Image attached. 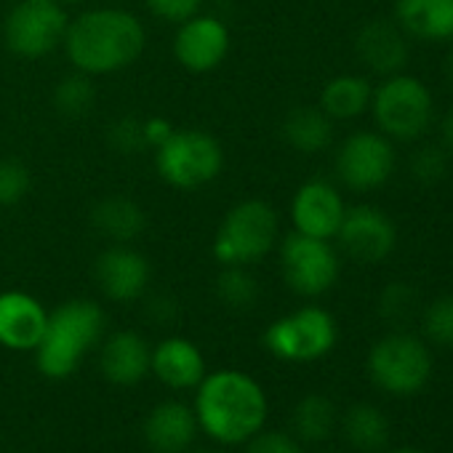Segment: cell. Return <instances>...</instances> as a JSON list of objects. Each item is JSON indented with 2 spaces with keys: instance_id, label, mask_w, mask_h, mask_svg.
<instances>
[{
  "instance_id": "cell-38",
  "label": "cell",
  "mask_w": 453,
  "mask_h": 453,
  "mask_svg": "<svg viewBox=\"0 0 453 453\" xmlns=\"http://www.w3.org/2000/svg\"><path fill=\"white\" fill-rule=\"evenodd\" d=\"M445 70H448V78H450V83H453V49H450V54H448V62H445Z\"/></svg>"
},
{
  "instance_id": "cell-10",
  "label": "cell",
  "mask_w": 453,
  "mask_h": 453,
  "mask_svg": "<svg viewBox=\"0 0 453 453\" xmlns=\"http://www.w3.org/2000/svg\"><path fill=\"white\" fill-rule=\"evenodd\" d=\"M371 379L395 395H413L418 392L432 371V360L426 347L405 334H395L381 339L368 355Z\"/></svg>"
},
{
  "instance_id": "cell-34",
  "label": "cell",
  "mask_w": 453,
  "mask_h": 453,
  "mask_svg": "<svg viewBox=\"0 0 453 453\" xmlns=\"http://www.w3.org/2000/svg\"><path fill=\"white\" fill-rule=\"evenodd\" d=\"M243 453H302L299 442L286 432H259L246 442Z\"/></svg>"
},
{
  "instance_id": "cell-28",
  "label": "cell",
  "mask_w": 453,
  "mask_h": 453,
  "mask_svg": "<svg viewBox=\"0 0 453 453\" xmlns=\"http://www.w3.org/2000/svg\"><path fill=\"white\" fill-rule=\"evenodd\" d=\"M94 99H96V91H94V83L88 75L83 73H75L70 78H65L57 91H54V104L62 115L67 118H81L86 112H91L94 107Z\"/></svg>"
},
{
  "instance_id": "cell-12",
  "label": "cell",
  "mask_w": 453,
  "mask_h": 453,
  "mask_svg": "<svg viewBox=\"0 0 453 453\" xmlns=\"http://www.w3.org/2000/svg\"><path fill=\"white\" fill-rule=\"evenodd\" d=\"M230 43H233L230 27L219 17L195 14L179 25L173 35V57L187 73L205 75L213 73L226 59Z\"/></svg>"
},
{
  "instance_id": "cell-21",
  "label": "cell",
  "mask_w": 453,
  "mask_h": 453,
  "mask_svg": "<svg viewBox=\"0 0 453 453\" xmlns=\"http://www.w3.org/2000/svg\"><path fill=\"white\" fill-rule=\"evenodd\" d=\"M397 27L421 41L453 38V0H397Z\"/></svg>"
},
{
  "instance_id": "cell-32",
  "label": "cell",
  "mask_w": 453,
  "mask_h": 453,
  "mask_svg": "<svg viewBox=\"0 0 453 453\" xmlns=\"http://www.w3.org/2000/svg\"><path fill=\"white\" fill-rule=\"evenodd\" d=\"M413 307H416V294H413V288L405 286V283H392V286H387L384 294H381V302H379L381 315H384L387 320H392V323L408 320L411 312H413Z\"/></svg>"
},
{
  "instance_id": "cell-20",
  "label": "cell",
  "mask_w": 453,
  "mask_h": 453,
  "mask_svg": "<svg viewBox=\"0 0 453 453\" xmlns=\"http://www.w3.org/2000/svg\"><path fill=\"white\" fill-rule=\"evenodd\" d=\"M360 62L373 70L376 75H397L408 62V43L405 33L397 27V22H368L360 27L355 41Z\"/></svg>"
},
{
  "instance_id": "cell-31",
  "label": "cell",
  "mask_w": 453,
  "mask_h": 453,
  "mask_svg": "<svg viewBox=\"0 0 453 453\" xmlns=\"http://www.w3.org/2000/svg\"><path fill=\"white\" fill-rule=\"evenodd\" d=\"M448 171V155L440 147H421L413 157H411V173L416 176V181L421 184H434L445 176Z\"/></svg>"
},
{
  "instance_id": "cell-13",
  "label": "cell",
  "mask_w": 453,
  "mask_h": 453,
  "mask_svg": "<svg viewBox=\"0 0 453 453\" xmlns=\"http://www.w3.org/2000/svg\"><path fill=\"white\" fill-rule=\"evenodd\" d=\"M94 275L99 291L110 302L128 304L147 294L152 267L142 251L131 249V243H112L99 254L94 265Z\"/></svg>"
},
{
  "instance_id": "cell-37",
  "label": "cell",
  "mask_w": 453,
  "mask_h": 453,
  "mask_svg": "<svg viewBox=\"0 0 453 453\" xmlns=\"http://www.w3.org/2000/svg\"><path fill=\"white\" fill-rule=\"evenodd\" d=\"M442 134H445V142L453 147V110L448 112V118H445V123H442Z\"/></svg>"
},
{
  "instance_id": "cell-33",
  "label": "cell",
  "mask_w": 453,
  "mask_h": 453,
  "mask_svg": "<svg viewBox=\"0 0 453 453\" xmlns=\"http://www.w3.org/2000/svg\"><path fill=\"white\" fill-rule=\"evenodd\" d=\"M144 4L157 19L171 22V25H181L189 17L200 14L205 0H144Z\"/></svg>"
},
{
  "instance_id": "cell-26",
  "label": "cell",
  "mask_w": 453,
  "mask_h": 453,
  "mask_svg": "<svg viewBox=\"0 0 453 453\" xmlns=\"http://www.w3.org/2000/svg\"><path fill=\"white\" fill-rule=\"evenodd\" d=\"M344 432L357 450H379L389 437V424L379 408L355 405L344 418Z\"/></svg>"
},
{
  "instance_id": "cell-40",
  "label": "cell",
  "mask_w": 453,
  "mask_h": 453,
  "mask_svg": "<svg viewBox=\"0 0 453 453\" xmlns=\"http://www.w3.org/2000/svg\"><path fill=\"white\" fill-rule=\"evenodd\" d=\"M395 453H421V450H413V448H403V450H395Z\"/></svg>"
},
{
  "instance_id": "cell-2",
  "label": "cell",
  "mask_w": 453,
  "mask_h": 453,
  "mask_svg": "<svg viewBox=\"0 0 453 453\" xmlns=\"http://www.w3.org/2000/svg\"><path fill=\"white\" fill-rule=\"evenodd\" d=\"M147 43L144 25L126 9H88L67 25L65 51L75 73L88 78L131 67Z\"/></svg>"
},
{
  "instance_id": "cell-16",
  "label": "cell",
  "mask_w": 453,
  "mask_h": 453,
  "mask_svg": "<svg viewBox=\"0 0 453 453\" xmlns=\"http://www.w3.org/2000/svg\"><path fill=\"white\" fill-rule=\"evenodd\" d=\"M49 323V310L27 291L0 294V347L12 352H35Z\"/></svg>"
},
{
  "instance_id": "cell-6",
  "label": "cell",
  "mask_w": 453,
  "mask_h": 453,
  "mask_svg": "<svg viewBox=\"0 0 453 453\" xmlns=\"http://www.w3.org/2000/svg\"><path fill=\"white\" fill-rule=\"evenodd\" d=\"M371 110L376 126L392 139H418L432 123V96L426 86L411 75H389L373 94Z\"/></svg>"
},
{
  "instance_id": "cell-23",
  "label": "cell",
  "mask_w": 453,
  "mask_h": 453,
  "mask_svg": "<svg viewBox=\"0 0 453 453\" xmlns=\"http://www.w3.org/2000/svg\"><path fill=\"white\" fill-rule=\"evenodd\" d=\"M286 142L304 155L323 152L334 139V120L320 107H296L283 120Z\"/></svg>"
},
{
  "instance_id": "cell-14",
  "label": "cell",
  "mask_w": 453,
  "mask_h": 453,
  "mask_svg": "<svg viewBox=\"0 0 453 453\" xmlns=\"http://www.w3.org/2000/svg\"><path fill=\"white\" fill-rule=\"evenodd\" d=\"M336 238L352 259L365 262V265L387 259L397 243L395 224L389 221V216L384 211H379L373 205L347 208Z\"/></svg>"
},
{
  "instance_id": "cell-41",
  "label": "cell",
  "mask_w": 453,
  "mask_h": 453,
  "mask_svg": "<svg viewBox=\"0 0 453 453\" xmlns=\"http://www.w3.org/2000/svg\"><path fill=\"white\" fill-rule=\"evenodd\" d=\"M59 4H83V0H59Z\"/></svg>"
},
{
  "instance_id": "cell-1",
  "label": "cell",
  "mask_w": 453,
  "mask_h": 453,
  "mask_svg": "<svg viewBox=\"0 0 453 453\" xmlns=\"http://www.w3.org/2000/svg\"><path fill=\"white\" fill-rule=\"evenodd\" d=\"M197 426L219 445H246L267 424L270 403L265 387L246 371L219 368L195 387Z\"/></svg>"
},
{
  "instance_id": "cell-36",
  "label": "cell",
  "mask_w": 453,
  "mask_h": 453,
  "mask_svg": "<svg viewBox=\"0 0 453 453\" xmlns=\"http://www.w3.org/2000/svg\"><path fill=\"white\" fill-rule=\"evenodd\" d=\"M171 134H173V126L165 118H150L142 123V136H144L147 150H157Z\"/></svg>"
},
{
  "instance_id": "cell-5",
  "label": "cell",
  "mask_w": 453,
  "mask_h": 453,
  "mask_svg": "<svg viewBox=\"0 0 453 453\" xmlns=\"http://www.w3.org/2000/svg\"><path fill=\"white\" fill-rule=\"evenodd\" d=\"M155 168L165 184L176 189H197L219 179L224 150L219 139L203 128H173V134L155 150Z\"/></svg>"
},
{
  "instance_id": "cell-35",
  "label": "cell",
  "mask_w": 453,
  "mask_h": 453,
  "mask_svg": "<svg viewBox=\"0 0 453 453\" xmlns=\"http://www.w3.org/2000/svg\"><path fill=\"white\" fill-rule=\"evenodd\" d=\"M110 142H112L120 152H142V150H147L144 136H142V123H139V120H131V118H123V120H118V123L112 126Z\"/></svg>"
},
{
  "instance_id": "cell-24",
  "label": "cell",
  "mask_w": 453,
  "mask_h": 453,
  "mask_svg": "<svg viewBox=\"0 0 453 453\" xmlns=\"http://www.w3.org/2000/svg\"><path fill=\"white\" fill-rule=\"evenodd\" d=\"M371 83L360 75H339L326 83L320 94V110L331 120H352L371 107Z\"/></svg>"
},
{
  "instance_id": "cell-15",
  "label": "cell",
  "mask_w": 453,
  "mask_h": 453,
  "mask_svg": "<svg viewBox=\"0 0 453 453\" xmlns=\"http://www.w3.org/2000/svg\"><path fill=\"white\" fill-rule=\"evenodd\" d=\"M344 211H347V205H344L339 189L326 179L304 181L291 200L294 230L302 235H310V238H320V241L336 238Z\"/></svg>"
},
{
  "instance_id": "cell-19",
  "label": "cell",
  "mask_w": 453,
  "mask_h": 453,
  "mask_svg": "<svg viewBox=\"0 0 453 453\" xmlns=\"http://www.w3.org/2000/svg\"><path fill=\"white\" fill-rule=\"evenodd\" d=\"M152 347L136 331H115L102 339L99 371L115 387H134L150 373Z\"/></svg>"
},
{
  "instance_id": "cell-17",
  "label": "cell",
  "mask_w": 453,
  "mask_h": 453,
  "mask_svg": "<svg viewBox=\"0 0 453 453\" xmlns=\"http://www.w3.org/2000/svg\"><path fill=\"white\" fill-rule=\"evenodd\" d=\"M150 373L163 387L173 392H184V389H195L208 371H205V357L195 342L184 336H165L152 347Z\"/></svg>"
},
{
  "instance_id": "cell-42",
  "label": "cell",
  "mask_w": 453,
  "mask_h": 453,
  "mask_svg": "<svg viewBox=\"0 0 453 453\" xmlns=\"http://www.w3.org/2000/svg\"><path fill=\"white\" fill-rule=\"evenodd\" d=\"M189 453H213V450H205V448H200V450H189Z\"/></svg>"
},
{
  "instance_id": "cell-3",
  "label": "cell",
  "mask_w": 453,
  "mask_h": 453,
  "mask_svg": "<svg viewBox=\"0 0 453 453\" xmlns=\"http://www.w3.org/2000/svg\"><path fill=\"white\" fill-rule=\"evenodd\" d=\"M107 315L96 302L70 299L49 312L41 344L35 347V365L46 379H70L86 355L104 339Z\"/></svg>"
},
{
  "instance_id": "cell-39",
  "label": "cell",
  "mask_w": 453,
  "mask_h": 453,
  "mask_svg": "<svg viewBox=\"0 0 453 453\" xmlns=\"http://www.w3.org/2000/svg\"><path fill=\"white\" fill-rule=\"evenodd\" d=\"M27 4H59V0H27Z\"/></svg>"
},
{
  "instance_id": "cell-4",
  "label": "cell",
  "mask_w": 453,
  "mask_h": 453,
  "mask_svg": "<svg viewBox=\"0 0 453 453\" xmlns=\"http://www.w3.org/2000/svg\"><path fill=\"white\" fill-rule=\"evenodd\" d=\"M278 211L267 200L251 197L224 213L211 251L221 267H251L278 246Z\"/></svg>"
},
{
  "instance_id": "cell-11",
  "label": "cell",
  "mask_w": 453,
  "mask_h": 453,
  "mask_svg": "<svg viewBox=\"0 0 453 453\" xmlns=\"http://www.w3.org/2000/svg\"><path fill=\"white\" fill-rule=\"evenodd\" d=\"M395 168V150L384 134L357 131L347 136L336 152L339 179L357 192L381 187Z\"/></svg>"
},
{
  "instance_id": "cell-27",
  "label": "cell",
  "mask_w": 453,
  "mask_h": 453,
  "mask_svg": "<svg viewBox=\"0 0 453 453\" xmlns=\"http://www.w3.org/2000/svg\"><path fill=\"white\" fill-rule=\"evenodd\" d=\"M216 294L230 310H251L259 299V283L249 267H224L216 280Z\"/></svg>"
},
{
  "instance_id": "cell-18",
  "label": "cell",
  "mask_w": 453,
  "mask_h": 453,
  "mask_svg": "<svg viewBox=\"0 0 453 453\" xmlns=\"http://www.w3.org/2000/svg\"><path fill=\"white\" fill-rule=\"evenodd\" d=\"M197 432L200 426L195 411L181 400L157 403L142 424L144 442L152 453H187Z\"/></svg>"
},
{
  "instance_id": "cell-29",
  "label": "cell",
  "mask_w": 453,
  "mask_h": 453,
  "mask_svg": "<svg viewBox=\"0 0 453 453\" xmlns=\"http://www.w3.org/2000/svg\"><path fill=\"white\" fill-rule=\"evenodd\" d=\"M33 184L30 168L19 160H0V208L17 205L27 197Z\"/></svg>"
},
{
  "instance_id": "cell-7",
  "label": "cell",
  "mask_w": 453,
  "mask_h": 453,
  "mask_svg": "<svg viewBox=\"0 0 453 453\" xmlns=\"http://www.w3.org/2000/svg\"><path fill=\"white\" fill-rule=\"evenodd\" d=\"M336 344V323L323 307H302L265 331V347L286 363H312Z\"/></svg>"
},
{
  "instance_id": "cell-22",
  "label": "cell",
  "mask_w": 453,
  "mask_h": 453,
  "mask_svg": "<svg viewBox=\"0 0 453 453\" xmlns=\"http://www.w3.org/2000/svg\"><path fill=\"white\" fill-rule=\"evenodd\" d=\"M94 230L110 243H134L147 226V216L139 203L123 195H110L99 200L91 211Z\"/></svg>"
},
{
  "instance_id": "cell-25",
  "label": "cell",
  "mask_w": 453,
  "mask_h": 453,
  "mask_svg": "<svg viewBox=\"0 0 453 453\" xmlns=\"http://www.w3.org/2000/svg\"><path fill=\"white\" fill-rule=\"evenodd\" d=\"M334 403L326 395H307L294 408V432L304 442H320L334 429Z\"/></svg>"
},
{
  "instance_id": "cell-9",
  "label": "cell",
  "mask_w": 453,
  "mask_h": 453,
  "mask_svg": "<svg viewBox=\"0 0 453 453\" xmlns=\"http://www.w3.org/2000/svg\"><path fill=\"white\" fill-rule=\"evenodd\" d=\"M67 14L59 4H17L4 22V41L22 59H41L57 51L67 33Z\"/></svg>"
},
{
  "instance_id": "cell-8",
  "label": "cell",
  "mask_w": 453,
  "mask_h": 453,
  "mask_svg": "<svg viewBox=\"0 0 453 453\" xmlns=\"http://www.w3.org/2000/svg\"><path fill=\"white\" fill-rule=\"evenodd\" d=\"M280 273L299 296H320L339 278V257L331 241L291 233L280 241Z\"/></svg>"
},
{
  "instance_id": "cell-30",
  "label": "cell",
  "mask_w": 453,
  "mask_h": 453,
  "mask_svg": "<svg viewBox=\"0 0 453 453\" xmlns=\"http://www.w3.org/2000/svg\"><path fill=\"white\" fill-rule=\"evenodd\" d=\"M424 328L432 342L442 347H453V296H442L426 310Z\"/></svg>"
}]
</instances>
